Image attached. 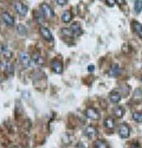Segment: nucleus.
Here are the masks:
<instances>
[{"label": "nucleus", "mask_w": 142, "mask_h": 148, "mask_svg": "<svg viewBox=\"0 0 142 148\" xmlns=\"http://www.w3.org/2000/svg\"><path fill=\"white\" fill-rule=\"evenodd\" d=\"M19 59H20V63L23 65V68H30L32 64V58L26 53V52H20L19 53Z\"/></svg>", "instance_id": "nucleus-1"}, {"label": "nucleus", "mask_w": 142, "mask_h": 148, "mask_svg": "<svg viewBox=\"0 0 142 148\" xmlns=\"http://www.w3.org/2000/svg\"><path fill=\"white\" fill-rule=\"evenodd\" d=\"M40 11H42V14H43L46 19H51V18L53 17V11H52L51 6L47 5L46 3H44V4L40 5Z\"/></svg>", "instance_id": "nucleus-2"}, {"label": "nucleus", "mask_w": 142, "mask_h": 148, "mask_svg": "<svg viewBox=\"0 0 142 148\" xmlns=\"http://www.w3.org/2000/svg\"><path fill=\"white\" fill-rule=\"evenodd\" d=\"M118 134H120V136L122 139H127L129 138L130 135V128L127 123H121L120 127H118Z\"/></svg>", "instance_id": "nucleus-3"}, {"label": "nucleus", "mask_w": 142, "mask_h": 148, "mask_svg": "<svg viewBox=\"0 0 142 148\" xmlns=\"http://www.w3.org/2000/svg\"><path fill=\"white\" fill-rule=\"evenodd\" d=\"M85 115L90 120H98L100 119V113L95 108H88L85 110Z\"/></svg>", "instance_id": "nucleus-4"}, {"label": "nucleus", "mask_w": 142, "mask_h": 148, "mask_svg": "<svg viewBox=\"0 0 142 148\" xmlns=\"http://www.w3.org/2000/svg\"><path fill=\"white\" fill-rule=\"evenodd\" d=\"M40 34H42V37L45 39V40H47V42H52L53 40V37H52V33L50 32V30L47 29V27H44V26H42L40 27Z\"/></svg>", "instance_id": "nucleus-5"}, {"label": "nucleus", "mask_w": 142, "mask_h": 148, "mask_svg": "<svg viewBox=\"0 0 142 148\" xmlns=\"http://www.w3.org/2000/svg\"><path fill=\"white\" fill-rule=\"evenodd\" d=\"M14 8H16V11L18 12V14H20V16H26L27 14V7L24 5V4H21V3H19V1H17L16 4H14Z\"/></svg>", "instance_id": "nucleus-6"}, {"label": "nucleus", "mask_w": 142, "mask_h": 148, "mask_svg": "<svg viewBox=\"0 0 142 148\" xmlns=\"http://www.w3.org/2000/svg\"><path fill=\"white\" fill-rule=\"evenodd\" d=\"M1 18H3V21L6 24V25H8V26L14 25V18L12 17L10 13H7V12H4V13L1 14Z\"/></svg>", "instance_id": "nucleus-7"}, {"label": "nucleus", "mask_w": 142, "mask_h": 148, "mask_svg": "<svg viewBox=\"0 0 142 148\" xmlns=\"http://www.w3.org/2000/svg\"><path fill=\"white\" fill-rule=\"evenodd\" d=\"M70 30L72 31V33H74L75 37H78V36H81V33H82V27H81V24H79L78 21H75V23L71 24Z\"/></svg>", "instance_id": "nucleus-8"}, {"label": "nucleus", "mask_w": 142, "mask_h": 148, "mask_svg": "<svg viewBox=\"0 0 142 148\" xmlns=\"http://www.w3.org/2000/svg\"><path fill=\"white\" fill-rule=\"evenodd\" d=\"M51 68L56 73H62L63 72V64L61 60H53L51 63Z\"/></svg>", "instance_id": "nucleus-9"}, {"label": "nucleus", "mask_w": 142, "mask_h": 148, "mask_svg": "<svg viewBox=\"0 0 142 148\" xmlns=\"http://www.w3.org/2000/svg\"><path fill=\"white\" fill-rule=\"evenodd\" d=\"M132 26H133L134 32L137 34V37H140V38L142 39V25H141L140 23H137V21H133L132 23Z\"/></svg>", "instance_id": "nucleus-10"}, {"label": "nucleus", "mask_w": 142, "mask_h": 148, "mask_svg": "<svg viewBox=\"0 0 142 148\" xmlns=\"http://www.w3.org/2000/svg\"><path fill=\"white\" fill-rule=\"evenodd\" d=\"M31 58H32V60L36 64H43L44 63V58H43V56L39 52H33Z\"/></svg>", "instance_id": "nucleus-11"}, {"label": "nucleus", "mask_w": 142, "mask_h": 148, "mask_svg": "<svg viewBox=\"0 0 142 148\" xmlns=\"http://www.w3.org/2000/svg\"><path fill=\"white\" fill-rule=\"evenodd\" d=\"M121 73V68L118 64H113L110 70H109V75L110 76H118Z\"/></svg>", "instance_id": "nucleus-12"}, {"label": "nucleus", "mask_w": 142, "mask_h": 148, "mask_svg": "<svg viewBox=\"0 0 142 148\" xmlns=\"http://www.w3.org/2000/svg\"><path fill=\"white\" fill-rule=\"evenodd\" d=\"M109 100L113 102V103H118L121 101V94L118 91H113L109 96Z\"/></svg>", "instance_id": "nucleus-13"}, {"label": "nucleus", "mask_w": 142, "mask_h": 148, "mask_svg": "<svg viewBox=\"0 0 142 148\" xmlns=\"http://www.w3.org/2000/svg\"><path fill=\"white\" fill-rule=\"evenodd\" d=\"M94 148H109L108 143H106L105 140L103 139H98L94 142Z\"/></svg>", "instance_id": "nucleus-14"}, {"label": "nucleus", "mask_w": 142, "mask_h": 148, "mask_svg": "<svg viewBox=\"0 0 142 148\" xmlns=\"http://www.w3.org/2000/svg\"><path fill=\"white\" fill-rule=\"evenodd\" d=\"M96 134H97V129L94 126H89V127L85 128V135L88 138H94Z\"/></svg>", "instance_id": "nucleus-15"}, {"label": "nucleus", "mask_w": 142, "mask_h": 148, "mask_svg": "<svg viewBox=\"0 0 142 148\" xmlns=\"http://www.w3.org/2000/svg\"><path fill=\"white\" fill-rule=\"evenodd\" d=\"M104 127H105L106 129H109V130L114 129V127H115L114 119H113V117H106L105 121H104Z\"/></svg>", "instance_id": "nucleus-16"}, {"label": "nucleus", "mask_w": 142, "mask_h": 148, "mask_svg": "<svg viewBox=\"0 0 142 148\" xmlns=\"http://www.w3.org/2000/svg\"><path fill=\"white\" fill-rule=\"evenodd\" d=\"M71 19H72V13L70 11H64L62 14V21L66 24V23H70Z\"/></svg>", "instance_id": "nucleus-17"}, {"label": "nucleus", "mask_w": 142, "mask_h": 148, "mask_svg": "<svg viewBox=\"0 0 142 148\" xmlns=\"http://www.w3.org/2000/svg\"><path fill=\"white\" fill-rule=\"evenodd\" d=\"M1 52H3V56H4V58L5 59H11L12 58V56H13V53H12V51L11 50H8V49L6 47V46H3L1 47Z\"/></svg>", "instance_id": "nucleus-18"}, {"label": "nucleus", "mask_w": 142, "mask_h": 148, "mask_svg": "<svg viewBox=\"0 0 142 148\" xmlns=\"http://www.w3.org/2000/svg\"><path fill=\"white\" fill-rule=\"evenodd\" d=\"M114 115H115L116 117H118V119H121V117L124 115V109H123L122 107H116V108L114 109Z\"/></svg>", "instance_id": "nucleus-19"}, {"label": "nucleus", "mask_w": 142, "mask_h": 148, "mask_svg": "<svg viewBox=\"0 0 142 148\" xmlns=\"http://www.w3.org/2000/svg\"><path fill=\"white\" fill-rule=\"evenodd\" d=\"M133 120L135 122L142 123V112H135V113H133Z\"/></svg>", "instance_id": "nucleus-20"}, {"label": "nucleus", "mask_w": 142, "mask_h": 148, "mask_svg": "<svg viewBox=\"0 0 142 148\" xmlns=\"http://www.w3.org/2000/svg\"><path fill=\"white\" fill-rule=\"evenodd\" d=\"M17 31H18V33H20V34H26V33H27L26 26L23 25V24H19L18 27H17Z\"/></svg>", "instance_id": "nucleus-21"}, {"label": "nucleus", "mask_w": 142, "mask_h": 148, "mask_svg": "<svg viewBox=\"0 0 142 148\" xmlns=\"http://www.w3.org/2000/svg\"><path fill=\"white\" fill-rule=\"evenodd\" d=\"M135 12L136 13H141L142 12V0H136L135 1Z\"/></svg>", "instance_id": "nucleus-22"}, {"label": "nucleus", "mask_w": 142, "mask_h": 148, "mask_svg": "<svg viewBox=\"0 0 142 148\" xmlns=\"http://www.w3.org/2000/svg\"><path fill=\"white\" fill-rule=\"evenodd\" d=\"M62 34L64 37H74V33H72V31H71L70 29H63L62 30Z\"/></svg>", "instance_id": "nucleus-23"}, {"label": "nucleus", "mask_w": 142, "mask_h": 148, "mask_svg": "<svg viewBox=\"0 0 142 148\" xmlns=\"http://www.w3.org/2000/svg\"><path fill=\"white\" fill-rule=\"evenodd\" d=\"M56 3H57L59 6H64V5H66L68 0H56Z\"/></svg>", "instance_id": "nucleus-24"}, {"label": "nucleus", "mask_w": 142, "mask_h": 148, "mask_svg": "<svg viewBox=\"0 0 142 148\" xmlns=\"http://www.w3.org/2000/svg\"><path fill=\"white\" fill-rule=\"evenodd\" d=\"M105 1H106V5L110 6V7H113L116 4V0H105Z\"/></svg>", "instance_id": "nucleus-25"}, {"label": "nucleus", "mask_w": 142, "mask_h": 148, "mask_svg": "<svg viewBox=\"0 0 142 148\" xmlns=\"http://www.w3.org/2000/svg\"><path fill=\"white\" fill-rule=\"evenodd\" d=\"M130 148H141V147H140V145L137 142H133L132 145H130Z\"/></svg>", "instance_id": "nucleus-26"}, {"label": "nucleus", "mask_w": 142, "mask_h": 148, "mask_svg": "<svg viewBox=\"0 0 142 148\" xmlns=\"http://www.w3.org/2000/svg\"><path fill=\"white\" fill-rule=\"evenodd\" d=\"M116 3H118V5H123L126 3V0H116Z\"/></svg>", "instance_id": "nucleus-27"}, {"label": "nucleus", "mask_w": 142, "mask_h": 148, "mask_svg": "<svg viewBox=\"0 0 142 148\" xmlns=\"http://www.w3.org/2000/svg\"><path fill=\"white\" fill-rule=\"evenodd\" d=\"M94 69H95V68H94L92 65H89V66H88V70H89L90 72H92V71H94Z\"/></svg>", "instance_id": "nucleus-28"}, {"label": "nucleus", "mask_w": 142, "mask_h": 148, "mask_svg": "<svg viewBox=\"0 0 142 148\" xmlns=\"http://www.w3.org/2000/svg\"><path fill=\"white\" fill-rule=\"evenodd\" d=\"M76 148H87V147H85V146H83V145H78Z\"/></svg>", "instance_id": "nucleus-29"}, {"label": "nucleus", "mask_w": 142, "mask_h": 148, "mask_svg": "<svg viewBox=\"0 0 142 148\" xmlns=\"http://www.w3.org/2000/svg\"><path fill=\"white\" fill-rule=\"evenodd\" d=\"M1 82H3V76L0 75V83H1Z\"/></svg>", "instance_id": "nucleus-30"}, {"label": "nucleus", "mask_w": 142, "mask_h": 148, "mask_svg": "<svg viewBox=\"0 0 142 148\" xmlns=\"http://www.w3.org/2000/svg\"><path fill=\"white\" fill-rule=\"evenodd\" d=\"M11 148H19V147H17V146H13V147H11Z\"/></svg>", "instance_id": "nucleus-31"}, {"label": "nucleus", "mask_w": 142, "mask_h": 148, "mask_svg": "<svg viewBox=\"0 0 142 148\" xmlns=\"http://www.w3.org/2000/svg\"><path fill=\"white\" fill-rule=\"evenodd\" d=\"M141 81H142V76H141Z\"/></svg>", "instance_id": "nucleus-32"}]
</instances>
